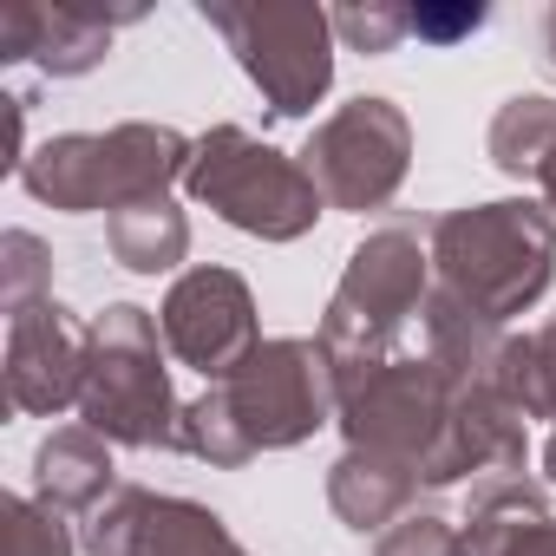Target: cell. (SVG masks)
<instances>
[{"label":"cell","instance_id":"obj_9","mask_svg":"<svg viewBox=\"0 0 556 556\" xmlns=\"http://www.w3.org/2000/svg\"><path fill=\"white\" fill-rule=\"evenodd\" d=\"M14 406L27 413H53L79 393L86 380V361L73 348V328H66V308H14Z\"/></svg>","mask_w":556,"mask_h":556},{"label":"cell","instance_id":"obj_7","mask_svg":"<svg viewBox=\"0 0 556 556\" xmlns=\"http://www.w3.org/2000/svg\"><path fill=\"white\" fill-rule=\"evenodd\" d=\"M164 334L170 348L203 367V374H236L255 354V315H249V289L223 268H197L177 282V295L164 302Z\"/></svg>","mask_w":556,"mask_h":556},{"label":"cell","instance_id":"obj_3","mask_svg":"<svg viewBox=\"0 0 556 556\" xmlns=\"http://www.w3.org/2000/svg\"><path fill=\"white\" fill-rule=\"evenodd\" d=\"M86 426L125 445H170V387L157 367V334L144 308H105L86 354Z\"/></svg>","mask_w":556,"mask_h":556},{"label":"cell","instance_id":"obj_4","mask_svg":"<svg viewBox=\"0 0 556 556\" xmlns=\"http://www.w3.org/2000/svg\"><path fill=\"white\" fill-rule=\"evenodd\" d=\"M190 190L203 203H216L236 229H255V236H302L321 203V190L308 177H295L275 151H255L242 131H216L203 144Z\"/></svg>","mask_w":556,"mask_h":556},{"label":"cell","instance_id":"obj_5","mask_svg":"<svg viewBox=\"0 0 556 556\" xmlns=\"http://www.w3.org/2000/svg\"><path fill=\"white\" fill-rule=\"evenodd\" d=\"M413 302H419V242L406 229H387L348 268L334 315H328V348H354L367 361V348H380L406 321Z\"/></svg>","mask_w":556,"mask_h":556},{"label":"cell","instance_id":"obj_14","mask_svg":"<svg viewBox=\"0 0 556 556\" xmlns=\"http://www.w3.org/2000/svg\"><path fill=\"white\" fill-rule=\"evenodd\" d=\"M380 556H465V543H458L439 517H406V523L380 543Z\"/></svg>","mask_w":556,"mask_h":556},{"label":"cell","instance_id":"obj_2","mask_svg":"<svg viewBox=\"0 0 556 556\" xmlns=\"http://www.w3.org/2000/svg\"><path fill=\"white\" fill-rule=\"evenodd\" d=\"M549 223L530 203H484L439 223V262L452 295L471 302L478 321H504L549 282Z\"/></svg>","mask_w":556,"mask_h":556},{"label":"cell","instance_id":"obj_12","mask_svg":"<svg viewBox=\"0 0 556 556\" xmlns=\"http://www.w3.org/2000/svg\"><path fill=\"white\" fill-rule=\"evenodd\" d=\"M112 249L125 255V268H170V255L184 249V223L164 197H144V203H125L112 216Z\"/></svg>","mask_w":556,"mask_h":556},{"label":"cell","instance_id":"obj_10","mask_svg":"<svg viewBox=\"0 0 556 556\" xmlns=\"http://www.w3.org/2000/svg\"><path fill=\"white\" fill-rule=\"evenodd\" d=\"M465 556H556V530L523 484H497L471 504Z\"/></svg>","mask_w":556,"mask_h":556},{"label":"cell","instance_id":"obj_11","mask_svg":"<svg viewBox=\"0 0 556 556\" xmlns=\"http://www.w3.org/2000/svg\"><path fill=\"white\" fill-rule=\"evenodd\" d=\"M112 484V465L99 452L92 432H60L40 445V491L47 504H79V497H99Z\"/></svg>","mask_w":556,"mask_h":556},{"label":"cell","instance_id":"obj_6","mask_svg":"<svg viewBox=\"0 0 556 556\" xmlns=\"http://www.w3.org/2000/svg\"><path fill=\"white\" fill-rule=\"evenodd\" d=\"M308 164H315V177L334 203L367 210L406 170V125L387 112V99H361L348 118H334L321 131V144H308Z\"/></svg>","mask_w":556,"mask_h":556},{"label":"cell","instance_id":"obj_13","mask_svg":"<svg viewBox=\"0 0 556 556\" xmlns=\"http://www.w3.org/2000/svg\"><path fill=\"white\" fill-rule=\"evenodd\" d=\"M8 556H73V536L53 510H34V504H8Z\"/></svg>","mask_w":556,"mask_h":556},{"label":"cell","instance_id":"obj_1","mask_svg":"<svg viewBox=\"0 0 556 556\" xmlns=\"http://www.w3.org/2000/svg\"><path fill=\"white\" fill-rule=\"evenodd\" d=\"M328 413V374H321V348L308 341H268L255 348L236 374H223V387L210 400H197L184 413V445L216 458V465H242L262 445H295L321 426Z\"/></svg>","mask_w":556,"mask_h":556},{"label":"cell","instance_id":"obj_15","mask_svg":"<svg viewBox=\"0 0 556 556\" xmlns=\"http://www.w3.org/2000/svg\"><path fill=\"white\" fill-rule=\"evenodd\" d=\"M549 478H556V439H549Z\"/></svg>","mask_w":556,"mask_h":556},{"label":"cell","instance_id":"obj_8","mask_svg":"<svg viewBox=\"0 0 556 556\" xmlns=\"http://www.w3.org/2000/svg\"><path fill=\"white\" fill-rule=\"evenodd\" d=\"M86 543L99 556H242L210 510L144 491H118L112 504H99Z\"/></svg>","mask_w":556,"mask_h":556}]
</instances>
